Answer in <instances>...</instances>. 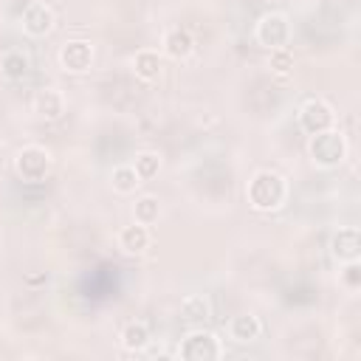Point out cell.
Instances as JSON below:
<instances>
[{"mask_svg": "<svg viewBox=\"0 0 361 361\" xmlns=\"http://www.w3.org/2000/svg\"><path fill=\"white\" fill-rule=\"evenodd\" d=\"M34 113H37L39 118L56 121V118L65 113V96H62L56 87H42V90H37V96H34Z\"/></svg>", "mask_w": 361, "mask_h": 361, "instance_id": "7c38bea8", "label": "cell"}, {"mask_svg": "<svg viewBox=\"0 0 361 361\" xmlns=\"http://www.w3.org/2000/svg\"><path fill=\"white\" fill-rule=\"evenodd\" d=\"M118 248L124 254H144L152 243V234H149V226H141V223H133V226H124L116 237Z\"/></svg>", "mask_w": 361, "mask_h": 361, "instance_id": "8fae6325", "label": "cell"}, {"mask_svg": "<svg viewBox=\"0 0 361 361\" xmlns=\"http://www.w3.org/2000/svg\"><path fill=\"white\" fill-rule=\"evenodd\" d=\"M180 319L186 324H203L212 319V307H209V299L203 293H189L183 296L180 302Z\"/></svg>", "mask_w": 361, "mask_h": 361, "instance_id": "2e32d148", "label": "cell"}, {"mask_svg": "<svg viewBox=\"0 0 361 361\" xmlns=\"http://www.w3.org/2000/svg\"><path fill=\"white\" fill-rule=\"evenodd\" d=\"M245 197H248V206L257 209V212H276L288 200V183H285V178L279 172L259 169L248 180Z\"/></svg>", "mask_w": 361, "mask_h": 361, "instance_id": "6da1fadb", "label": "cell"}, {"mask_svg": "<svg viewBox=\"0 0 361 361\" xmlns=\"http://www.w3.org/2000/svg\"><path fill=\"white\" fill-rule=\"evenodd\" d=\"M268 68L276 76H288L293 71V54H290V48H274L268 54Z\"/></svg>", "mask_w": 361, "mask_h": 361, "instance_id": "44dd1931", "label": "cell"}, {"mask_svg": "<svg viewBox=\"0 0 361 361\" xmlns=\"http://www.w3.org/2000/svg\"><path fill=\"white\" fill-rule=\"evenodd\" d=\"M161 217V200L155 195H141L135 203H133V223H141V226H155Z\"/></svg>", "mask_w": 361, "mask_h": 361, "instance_id": "d6986e66", "label": "cell"}, {"mask_svg": "<svg viewBox=\"0 0 361 361\" xmlns=\"http://www.w3.org/2000/svg\"><path fill=\"white\" fill-rule=\"evenodd\" d=\"M178 355L183 361H217L223 355V344L212 330H192L180 341Z\"/></svg>", "mask_w": 361, "mask_h": 361, "instance_id": "5b68a950", "label": "cell"}, {"mask_svg": "<svg viewBox=\"0 0 361 361\" xmlns=\"http://www.w3.org/2000/svg\"><path fill=\"white\" fill-rule=\"evenodd\" d=\"M296 121H299L302 133L316 135V133H324V130L336 127V110H333L324 99H307V102L299 107Z\"/></svg>", "mask_w": 361, "mask_h": 361, "instance_id": "8992f818", "label": "cell"}, {"mask_svg": "<svg viewBox=\"0 0 361 361\" xmlns=\"http://www.w3.org/2000/svg\"><path fill=\"white\" fill-rule=\"evenodd\" d=\"M161 54L155 48H141L135 51L133 56V73L141 79V82H155L161 76Z\"/></svg>", "mask_w": 361, "mask_h": 361, "instance_id": "5bb4252c", "label": "cell"}, {"mask_svg": "<svg viewBox=\"0 0 361 361\" xmlns=\"http://www.w3.org/2000/svg\"><path fill=\"white\" fill-rule=\"evenodd\" d=\"M254 39L262 48H268V51L288 48V42H290V23H288V17L282 11H265L257 20V25H254Z\"/></svg>", "mask_w": 361, "mask_h": 361, "instance_id": "3957f363", "label": "cell"}, {"mask_svg": "<svg viewBox=\"0 0 361 361\" xmlns=\"http://www.w3.org/2000/svg\"><path fill=\"white\" fill-rule=\"evenodd\" d=\"M259 333H262V322L254 313H240L228 322V338L237 344H251L259 338Z\"/></svg>", "mask_w": 361, "mask_h": 361, "instance_id": "4fadbf2b", "label": "cell"}, {"mask_svg": "<svg viewBox=\"0 0 361 361\" xmlns=\"http://www.w3.org/2000/svg\"><path fill=\"white\" fill-rule=\"evenodd\" d=\"M28 71H31V59H28V54H25V51L11 48V51H6V54L0 56V73H3L6 79H11V82L25 79V76H28Z\"/></svg>", "mask_w": 361, "mask_h": 361, "instance_id": "9a60e30c", "label": "cell"}, {"mask_svg": "<svg viewBox=\"0 0 361 361\" xmlns=\"http://www.w3.org/2000/svg\"><path fill=\"white\" fill-rule=\"evenodd\" d=\"M141 183H144V180L138 178V172L133 169V164H118V166H113V172H110V186H113V192H118V195H133Z\"/></svg>", "mask_w": 361, "mask_h": 361, "instance_id": "ac0fdd59", "label": "cell"}, {"mask_svg": "<svg viewBox=\"0 0 361 361\" xmlns=\"http://www.w3.org/2000/svg\"><path fill=\"white\" fill-rule=\"evenodd\" d=\"M59 65L68 73H85L93 65V45L87 39H68L59 48Z\"/></svg>", "mask_w": 361, "mask_h": 361, "instance_id": "52a82bcc", "label": "cell"}, {"mask_svg": "<svg viewBox=\"0 0 361 361\" xmlns=\"http://www.w3.org/2000/svg\"><path fill=\"white\" fill-rule=\"evenodd\" d=\"M121 347L127 350V353H144L147 347H149V341H152V336H149V327L144 324V322H130V324H124V330H121Z\"/></svg>", "mask_w": 361, "mask_h": 361, "instance_id": "e0dca14e", "label": "cell"}, {"mask_svg": "<svg viewBox=\"0 0 361 361\" xmlns=\"http://www.w3.org/2000/svg\"><path fill=\"white\" fill-rule=\"evenodd\" d=\"M330 254L338 262H353L361 257V231L355 226H344L330 237Z\"/></svg>", "mask_w": 361, "mask_h": 361, "instance_id": "ba28073f", "label": "cell"}, {"mask_svg": "<svg viewBox=\"0 0 361 361\" xmlns=\"http://www.w3.org/2000/svg\"><path fill=\"white\" fill-rule=\"evenodd\" d=\"M14 169L25 183H39L51 172V152L39 144H25L14 158Z\"/></svg>", "mask_w": 361, "mask_h": 361, "instance_id": "277c9868", "label": "cell"}, {"mask_svg": "<svg viewBox=\"0 0 361 361\" xmlns=\"http://www.w3.org/2000/svg\"><path fill=\"white\" fill-rule=\"evenodd\" d=\"M347 149H350V147H347V138H344L336 127H330V130H324V133H316V135H310V141H307V152H310L313 164L322 166V169H333V166L344 164Z\"/></svg>", "mask_w": 361, "mask_h": 361, "instance_id": "7a4b0ae2", "label": "cell"}, {"mask_svg": "<svg viewBox=\"0 0 361 361\" xmlns=\"http://www.w3.org/2000/svg\"><path fill=\"white\" fill-rule=\"evenodd\" d=\"M344 268L338 271V282H341V288H347L350 293H355L358 288H361V265H358V259H353V262H341Z\"/></svg>", "mask_w": 361, "mask_h": 361, "instance_id": "7402d4cb", "label": "cell"}, {"mask_svg": "<svg viewBox=\"0 0 361 361\" xmlns=\"http://www.w3.org/2000/svg\"><path fill=\"white\" fill-rule=\"evenodd\" d=\"M20 23H23V31L28 37H45L54 28V11L45 3H28Z\"/></svg>", "mask_w": 361, "mask_h": 361, "instance_id": "9c48e42d", "label": "cell"}, {"mask_svg": "<svg viewBox=\"0 0 361 361\" xmlns=\"http://www.w3.org/2000/svg\"><path fill=\"white\" fill-rule=\"evenodd\" d=\"M192 51H195V37L186 28L175 25V28H166L164 31V37H161V54L164 56H169V59H186Z\"/></svg>", "mask_w": 361, "mask_h": 361, "instance_id": "30bf717a", "label": "cell"}, {"mask_svg": "<svg viewBox=\"0 0 361 361\" xmlns=\"http://www.w3.org/2000/svg\"><path fill=\"white\" fill-rule=\"evenodd\" d=\"M133 169L138 172L141 180H152V178L161 172V155L152 152V149H141V152H135Z\"/></svg>", "mask_w": 361, "mask_h": 361, "instance_id": "ffe728a7", "label": "cell"}]
</instances>
